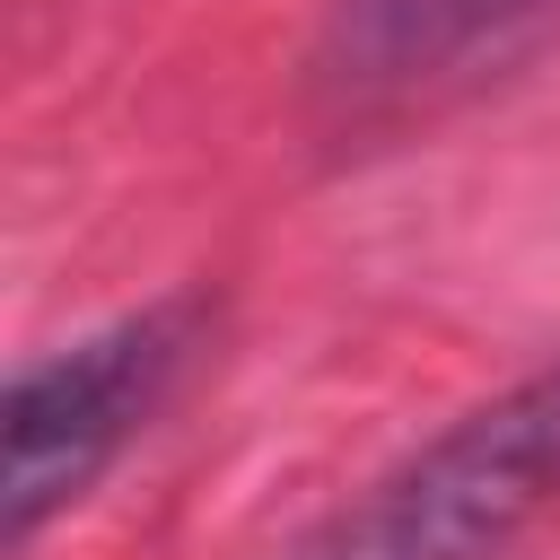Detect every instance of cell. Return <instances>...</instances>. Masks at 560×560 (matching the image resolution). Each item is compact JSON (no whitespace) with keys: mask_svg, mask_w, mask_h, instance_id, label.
<instances>
[{"mask_svg":"<svg viewBox=\"0 0 560 560\" xmlns=\"http://www.w3.org/2000/svg\"><path fill=\"white\" fill-rule=\"evenodd\" d=\"M551 18L560 0H324L315 88L341 114H402L499 70Z\"/></svg>","mask_w":560,"mask_h":560,"instance_id":"cell-3","label":"cell"},{"mask_svg":"<svg viewBox=\"0 0 560 560\" xmlns=\"http://www.w3.org/2000/svg\"><path fill=\"white\" fill-rule=\"evenodd\" d=\"M560 499V359L464 411L298 560H481Z\"/></svg>","mask_w":560,"mask_h":560,"instance_id":"cell-1","label":"cell"},{"mask_svg":"<svg viewBox=\"0 0 560 560\" xmlns=\"http://www.w3.org/2000/svg\"><path fill=\"white\" fill-rule=\"evenodd\" d=\"M201 298H158L52 359H26L9 385V472H0V534L9 551L35 542L44 516L88 499V481L149 429L175 376L201 350Z\"/></svg>","mask_w":560,"mask_h":560,"instance_id":"cell-2","label":"cell"}]
</instances>
